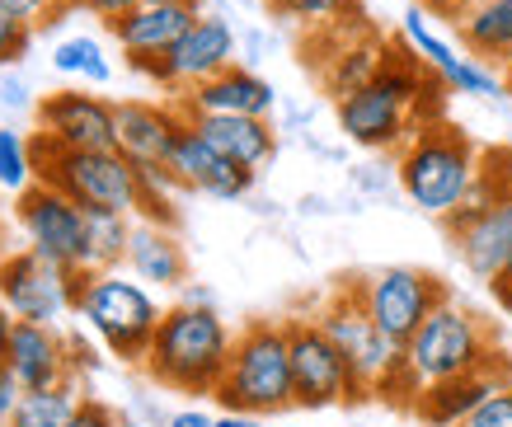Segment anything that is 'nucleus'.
<instances>
[{"mask_svg": "<svg viewBox=\"0 0 512 427\" xmlns=\"http://www.w3.org/2000/svg\"><path fill=\"white\" fill-rule=\"evenodd\" d=\"M132 5H141V0H80V10H90L94 19H104V24H113V19H123Z\"/></svg>", "mask_w": 512, "mask_h": 427, "instance_id": "nucleus-38", "label": "nucleus"}, {"mask_svg": "<svg viewBox=\"0 0 512 427\" xmlns=\"http://www.w3.org/2000/svg\"><path fill=\"white\" fill-rule=\"evenodd\" d=\"M404 357L419 371L423 385L466 376V371H484V366H508V352L494 343L489 324L461 301H451V296L419 324V334L404 343Z\"/></svg>", "mask_w": 512, "mask_h": 427, "instance_id": "nucleus-6", "label": "nucleus"}, {"mask_svg": "<svg viewBox=\"0 0 512 427\" xmlns=\"http://www.w3.org/2000/svg\"><path fill=\"white\" fill-rule=\"evenodd\" d=\"M15 221L29 249L62 268H85V207L57 183L33 179L15 198Z\"/></svg>", "mask_w": 512, "mask_h": 427, "instance_id": "nucleus-10", "label": "nucleus"}, {"mask_svg": "<svg viewBox=\"0 0 512 427\" xmlns=\"http://www.w3.org/2000/svg\"><path fill=\"white\" fill-rule=\"evenodd\" d=\"M503 85H508V99H512V61L503 66Z\"/></svg>", "mask_w": 512, "mask_h": 427, "instance_id": "nucleus-47", "label": "nucleus"}, {"mask_svg": "<svg viewBox=\"0 0 512 427\" xmlns=\"http://www.w3.org/2000/svg\"><path fill=\"white\" fill-rule=\"evenodd\" d=\"M188 127V113L174 104H151V99H123L118 104V151L132 165H170V151L179 132Z\"/></svg>", "mask_w": 512, "mask_h": 427, "instance_id": "nucleus-18", "label": "nucleus"}, {"mask_svg": "<svg viewBox=\"0 0 512 427\" xmlns=\"http://www.w3.org/2000/svg\"><path fill=\"white\" fill-rule=\"evenodd\" d=\"M193 127H198L202 137L212 141L226 160L245 169H259L273 165V155H278V127L273 118H249V113H193Z\"/></svg>", "mask_w": 512, "mask_h": 427, "instance_id": "nucleus-22", "label": "nucleus"}, {"mask_svg": "<svg viewBox=\"0 0 512 427\" xmlns=\"http://www.w3.org/2000/svg\"><path fill=\"white\" fill-rule=\"evenodd\" d=\"M66 357H71V376H80V371H94V348L85 343V338H76V334H66Z\"/></svg>", "mask_w": 512, "mask_h": 427, "instance_id": "nucleus-39", "label": "nucleus"}, {"mask_svg": "<svg viewBox=\"0 0 512 427\" xmlns=\"http://www.w3.org/2000/svg\"><path fill=\"white\" fill-rule=\"evenodd\" d=\"M235 334L212 305L202 301H179L165 305L160 329L146 352V376L174 395H217L221 376L231 366Z\"/></svg>", "mask_w": 512, "mask_h": 427, "instance_id": "nucleus-1", "label": "nucleus"}, {"mask_svg": "<svg viewBox=\"0 0 512 427\" xmlns=\"http://www.w3.org/2000/svg\"><path fill=\"white\" fill-rule=\"evenodd\" d=\"M221 409L240 413H273L296 409V381H292V348H287V320H249L235 334L231 366L221 376L217 395Z\"/></svg>", "mask_w": 512, "mask_h": 427, "instance_id": "nucleus-3", "label": "nucleus"}, {"mask_svg": "<svg viewBox=\"0 0 512 427\" xmlns=\"http://www.w3.org/2000/svg\"><path fill=\"white\" fill-rule=\"evenodd\" d=\"M508 193H512V146H484L480 151V179H475L470 202L508 198Z\"/></svg>", "mask_w": 512, "mask_h": 427, "instance_id": "nucleus-32", "label": "nucleus"}, {"mask_svg": "<svg viewBox=\"0 0 512 427\" xmlns=\"http://www.w3.org/2000/svg\"><path fill=\"white\" fill-rule=\"evenodd\" d=\"M235 52H240V38H235L231 19L202 10L198 24H193L165 57H127V66H132L137 76L156 80L160 90L184 94V90H193V85H202V80L221 76L226 66H235Z\"/></svg>", "mask_w": 512, "mask_h": 427, "instance_id": "nucleus-9", "label": "nucleus"}, {"mask_svg": "<svg viewBox=\"0 0 512 427\" xmlns=\"http://www.w3.org/2000/svg\"><path fill=\"white\" fill-rule=\"evenodd\" d=\"M503 381H512V362L466 371V376H447V381H428L409 413H414L423 427H461Z\"/></svg>", "mask_w": 512, "mask_h": 427, "instance_id": "nucleus-19", "label": "nucleus"}, {"mask_svg": "<svg viewBox=\"0 0 512 427\" xmlns=\"http://www.w3.org/2000/svg\"><path fill=\"white\" fill-rule=\"evenodd\" d=\"M334 118H339V132L362 151H400L404 141L419 132V118L414 108L395 99L386 85H362V90L334 99Z\"/></svg>", "mask_w": 512, "mask_h": 427, "instance_id": "nucleus-15", "label": "nucleus"}, {"mask_svg": "<svg viewBox=\"0 0 512 427\" xmlns=\"http://www.w3.org/2000/svg\"><path fill=\"white\" fill-rule=\"evenodd\" d=\"M268 15L282 24H301V29H325L334 19L353 15L357 0H264Z\"/></svg>", "mask_w": 512, "mask_h": 427, "instance_id": "nucleus-29", "label": "nucleus"}, {"mask_svg": "<svg viewBox=\"0 0 512 427\" xmlns=\"http://www.w3.org/2000/svg\"><path fill=\"white\" fill-rule=\"evenodd\" d=\"M456 259L466 263L470 277L494 282V273L512 254V193L508 198H484V202H461L456 212L442 216Z\"/></svg>", "mask_w": 512, "mask_h": 427, "instance_id": "nucleus-14", "label": "nucleus"}, {"mask_svg": "<svg viewBox=\"0 0 512 427\" xmlns=\"http://www.w3.org/2000/svg\"><path fill=\"white\" fill-rule=\"evenodd\" d=\"M170 174L179 179L184 193H207V198H221V202L245 198L249 188H254V169L226 160V155L193 127V118H188V127L179 132V141H174Z\"/></svg>", "mask_w": 512, "mask_h": 427, "instance_id": "nucleus-16", "label": "nucleus"}, {"mask_svg": "<svg viewBox=\"0 0 512 427\" xmlns=\"http://www.w3.org/2000/svg\"><path fill=\"white\" fill-rule=\"evenodd\" d=\"M52 5V19H47L43 29H57L62 24V15H71V10H80V0H47Z\"/></svg>", "mask_w": 512, "mask_h": 427, "instance_id": "nucleus-44", "label": "nucleus"}, {"mask_svg": "<svg viewBox=\"0 0 512 427\" xmlns=\"http://www.w3.org/2000/svg\"><path fill=\"white\" fill-rule=\"evenodd\" d=\"M0 5H5L15 19L33 24V29H43L47 19H52V5H47V0H0Z\"/></svg>", "mask_w": 512, "mask_h": 427, "instance_id": "nucleus-36", "label": "nucleus"}, {"mask_svg": "<svg viewBox=\"0 0 512 427\" xmlns=\"http://www.w3.org/2000/svg\"><path fill=\"white\" fill-rule=\"evenodd\" d=\"M33 179H38V169H33V146L19 137V132L0 127V188L24 193Z\"/></svg>", "mask_w": 512, "mask_h": 427, "instance_id": "nucleus-31", "label": "nucleus"}, {"mask_svg": "<svg viewBox=\"0 0 512 427\" xmlns=\"http://www.w3.org/2000/svg\"><path fill=\"white\" fill-rule=\"evenodd\" d=\"M33 24H24V19H15L5 5H0V66H15L24 52L33 47Z\"/></svg>", "mask_w": 512, "mask_h": 427, "instance_id": "nucleus-33", "label": "nucleus"}, {"mask_svg": "<svg viewBox=\"0 0 512 427\" xmlns=\"http://www.w3.org/2000/svg\"><path fill=\"white\" fill-rule=\"evenodd\" d=\"M5 366L15 371V381L24 390H47V385L76 381L71 376V357H66V334H57V324L19 320L10 343H5Z\"/></svg>", "mask_w": 512, "mask_h": 427, "instance_id": "nucleus-21", "label": "nucleus"}, {"mask_svg": "<svg viewBox=\"0 0 512 427\" xmlns=\"http://www.w3.org/2000/svg\"><path fill=\"white\" fill-rule=\"evenodd\" d=\"M0 104H24V85H19V80H10V85L0 90Z\"/></svg>", "mask_w": 512, "mask_h": 427, "instance_id": "nucleus-46", "label": "nucleus"}, {"mask_svg": "<svg viewBox=\"0 0 512 427\" xmlns=\"http://www.w3.org/2000/svg\"><path fill=\"white\" fill-rule=\"evenodd\" d=\"M38 132L66 151H109L118 146V104L104 94H90L85 85L52 90L33 104Z\"/></svg>", "mask_w": 512, "mask_h": 427, "instance_id": "nucleus-13", "label": "nucleus"}, {"mask_svg": "<svg viewBox=\"0 0 512 427\" xmlns=\"http://www.w3.org/2000/svg\"><path fill=\"white\" fill-rule=\"evenodd\" d=\"M315 320H320V329H325V334L339 343L343 357H348L362 395L376 399V385H381V376L404 357V343L381 334V324H376L372 315H367V305H362L357 282H339V287L329 291L325 301H320V310H315Z\"/></svg>", "mask_w": 512, "mask_h": 427, "instance_id": "nucleus-7", "label": "nucleus"}, {"mask_svg": "<svg viewBox=\"0 0 512 427\" xmlns=\"http://www.w3.org/2000/svg\"><path fill=\"white\" fill-rule=\"evenodd\" d=\"M202 15V0H141L109 29L123 57H165Z\"/></svg>", "mask_w": 512, "mask_h": 427, "instance_id": "nucleus-17", "label": "nucleus"}, {"mask_svg": "<svg viewBox=\"0 0 512 427\" xmlns=\"http://www.w3.org/2000/svg\"><path fill=\"white\" fill-rule=\"evenodd\" d=\"M404 38H409V47H414V52H419V57L428 61L442 80L456 71V61H461V57H456V47H451L447 38L433 29V24H428V10H423V5H414V10L404 15Z\"/></svg>", "mask_w": 512, "mask_h": 427, "instance_id": "nucleus-28", "label": "nucleus"}, {"mask_svg": "<svg viewBox=\"0 0 512 427\" xmlns=\"http://www.w3.org/2000/svg\"><path fill=\"white\" fill-rule=\"evenodd\" d=\"M80 399L85 395L76 390V381L47 385V390H24L5 427H76Z\"/></svg>", "mask_w": 512, "mask_h": 427, "instance_id": "nucleus-26", "label": "nucleus"}, {"mask_svg": "<svg viewBox=\"0 0 512 427\" xmlns=\"http://www.w3.org/2000/svg\"><path fill=\"white\" fill-rule=\"evenodd\" d=\"M19 395H24V385L15 381V371L5 366V357H0V427L10 423V413H15Z\"/></svg>", "mask_w": 512, "mask_h": 427, "instance_id": "nucleus-37", "label": "nucleus"}, {"mask_svg": "<svg viewBox=\"0 0 512 427\" xmlns=\"http://www.w3.org/2000/svg\"><path fill=\"white\" fill-rule=\"evenodd\" d=\"M287 348H292V381H296V409H334V404H357L353 366L339 352V343L320 329L315 315H292L287 320Z\"/></svg>", "mask_w": 512, "mask_h": 427, "instance_id": "nucleus-8", "label": "nucleus"}, {"mask_svg": "<svg viewBox=\"0 0 512 427\" xmlns=\"http://www.w3.org/2000/svg\"><path fill=\"white\" fill-rule=\"evenodd\" d=\"M489 291H494V301L503 305V310H508L512 315V254H508V263H503V268H498L494 273V282H489Z\"/></svg>", "mask_w": 512, "mask_h": 427, "instance_id": "nucleus-40", "label": "nucleus"}, {"mask_svg": "<svg viewBox=\"0 0 512 427\" xmlns=\"http://www.w3.org/2000/svg\"><path fill=\"white\" fill-rule=\"evenodd\" d=\"M357 291H362L367 315L395 343H409V338L419 334V324L451 296L447 282L423 273V268H381L372 277H357Z\"/></svg>", "mask_w": 512, "mask_h": 427, "instance_id": "nucleus-11", "label": "nucleus"}, {"mask_svg": "<svg viewBox=\"0 0 512 427\" xmlns=\"http://www.w3.org/2000/svg\"><path fill=\"white\" fill-rule=\"evenodd\" d=\"M165 427H217V418H207L202 409H179Z\"/></svg>", "mask_w": 512, "mask_h": 427, "instance_id": "nucleus-41", "label": "nucleus"}, {"mask_svg": "<svg viewBox=\"0 0 512 427\" xmlns=\"http://www.w3.org/2000/svg\"><path fill=\"white\" fill-rule=\"evenodd\" d=\"M447 85H451V94H470V99H508L503 71L480 57H470V52L456 61V71L447 76Z\"/></svg>", "mask_w": 512, "mask_h": 427, "instance_id": "nucleus-30", "label": "nucleus"}, {"mask_svg": "<svg viewBox=\"0 0 512 427\" xmlns=\"http://www.w3.org/2000/svg\"><path fill=\"white\" fill-rule=\"evenodd\" d=\"M132 226H137V216L85 207V268H94V273L123 268L127 244H132Z\"/></svg>", "mask_w": 512, "mask_h": 427, "instance_id": "nucleus-25", "label": "nucleus"}, {"mask_svg": "<svg viewBox=\"0 0 512 427\" xmlns=\"http://www.w3.org/2000/svg\"><path fill=\"white\" fill-rule=\"evenodd\" d=\"M414 5H423L428 15H447V19H456L461 10H466L470 0H414Z\"/></svg>", "mask_w": 512, "mask_h": 427, "instance_id": "nucleus-42", "label": "nucleus"}, {"mask_svg": "<svg viewBox=\"0 0 512 427\" xmlns=\"http://www.w3.org/2000/svg\"><path fill=\"white\" fill-rule=\"evenodd\" d=\"M127 273L156 291H179L188 282V254L174 226L160 221H137L132 226V244H127Z\"/></svg>", "mask_w": 512, "mask_h": 427, "instance_id": "nucleus-23", "label": "nucleus"}, {"mask_svg": "<svg viewBox=\"0 0 512 427\" xmlns=\"http://www.w3.org/2000/svg\"><path fill=\"white\" fill-rule=\"evenodd\" d=\"M0 301L10 305L15 320L62 324L71 310V268L43 259L38 249H10L0 259Z\"/></svg>", "mask_w": 512, "mask_h": 427, "instance_id": "nucleus-12", "label": "nucleus"}, {"mask_svg": "<svg viewBox=\"0 0 512 427\" xmlns=\"http://www.w3.org/2000/svg\"><path fill=\"white\" fill-rule=\"evenodd\" d=\"M118 427H141V423H132V418H123V423H118Z\"/></svg>", "mask_w": 512, "mask_h": 427, "instance_id": "nucleus-48", "label": "nucleus"}, {"mask_svg": "<svg viewBox=\"0 0 512 427\" xmlns=\"http://www.w3.org/2000/svg\"><path fill=\"white\" fill-rule=\"evenodd\" d=\"M480 141L466 137L461 127L442 122H423L414 137L395 151V179H400L404 198L419 212L442 216L470 202L475 179H480Z\"/></svg>", "mask_w": 512, "mask_h": 427, "instance_id": "nucleus-2", "label": "nucleus"}, {"mask_svg": "<svg viewBox=\"0 0 512 427\" xmlns=\"http://www.w3.org/2000/svg\"><path fill=\"white\" fill-rule=\"evenodd\" d=\"M451 24H456V43L470 57L489 61L498 71L512 61V0H470Z\"/></svg>", "mask_w": 512, "mask_h": 427, "instance_id": "nucleus-24", "label": "nucleus"}, {"mask_svg": "<svg viewBox=\"0 0 512 427\" xmlns=\"http://www.w3.org/2000/svg\"><path fill=\"white\" fill-rule=\"evenodd\" d=\"M217 427H264V418L259 413H240V409H226L217 418Z\"/></svg>", "mask_w": 512, "mask_h": 427, "instance_id": "nucleus-43", "label": "nucleus"}, {"mask_svg": "<svg viewBox=\"0 0 512 427\" xmlns=\"http://www.w3.org/2000/svg\"><path fill=\"white\" fill-rule=\"evenodd\" d=\"M52 66H57L62 76L80 80V85H109L113 80V61L104 57L99 38H85V33L62 38V43L52 47Z\"/></svg>", "mask_w": 512, "mask_h": 427, "instance_id": "nucleus-27", "label": "nucleus"}, {"mask_svg": "<svg viewBox=\"0 0 512 427\" xmlns=\"http://www.w3.org/2000/svg\"><path fill=\"white\" fill-rule=\"evenodd\" d=\"M123 423V418H118V413L109 409V404H104V399H80V413H76V427H118Z\"/></svg>", "mask_w": 512, "mask_h": 427, "instance_id": "nucleus-35", "label": "nucleus"}, {"mask_svg": "<svg viewBox=\"0 0 512 427\" xmlns=\"http://www.w3.org/2000/svg\"><path fill=\"white\" fill-rule=\"evenodd\" d=\"M29 146H33L38 179L57 183L80 207H104V212L141 216V202H146L141 165H132L118 146H109V151H66L57 141H47L43 132H38Z\"/></svg>", "mask_w": 512, "mask_h": 427, "instance_id": "nucleus-4", "label": "nucleus"}, {"mask_svg": "<svg viewBox=\"0 0 512 427\" xmlns=\"http://www.w3.org/2000/svg\"><path fill=\"white\" fill-rule=\"evenodd\" d=\"M15 315H10V305L0 301V357H5V343H10V334H15Z\"/></svg>", "mask_w": 512, "mask_h": 427, "instance_id": "nucleus-45", "label": "nucleus"}, {"mask_svg": "<svg viewBox=\"0 0 512 427\" xmlns=\"http://www.w3.org/2000/svg\"><path fill=\"white\" fill-rule=\"evenodd\" d=\"M179 108H184L188 118H193V113H249V118H273L278 90H273L259 71H249V66L235 61V66H226L221 76L202 80V85L179 94Z\"/></svg>", "mask_w": 512, "mask_h": 427, "instance_id": "nucleus-20", "label": "nucleus"}, {"mask_svg": "<svg viewBox=\"0 0 512 427\" xmlns=\"http://www.w3.org/2000/svg\"><path fill=\"white\" fill-rule=\"evenodd\" d=\"M160 315H165V305L156 301V291L137 282V277H123V268L94 273L90 287H85V301H80V320L94 329V338L118 362L132 366L146 362L151 338L160 329Z\"/></svg>", "mask_w": 512, "mask_h": 427, "instance_id": "nucleus-5", "label": "nucleus"}, {"mask_svg": "<svg viewBox=\"0 0 512 427\" xmlns=\"http://www.w3.org/2000/svg\"><path fill=\"white\" fill-rule=\"evenodd\" d=\"M461 427H512V381H503Z\"/></svg>", "mask_w": 512, "mask_h": 427, "instance_id": "nucleus-34", "label": "nucleus"}]
</instances>
